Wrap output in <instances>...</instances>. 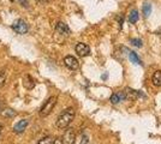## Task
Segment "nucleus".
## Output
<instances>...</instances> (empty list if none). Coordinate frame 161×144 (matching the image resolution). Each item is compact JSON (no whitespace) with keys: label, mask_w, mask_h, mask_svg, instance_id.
<instances>
[{"label":"nucleus","mask_w":161,"mask_h":144,"mask_svg":"<svg viewBox=\"0 0 161 144\" xmlns=\"http://www.w3.org/2000/svg\"><path fill=\"white\" fill-rule=\"evenodd\" d=\"M75 118V109L74 108H66L61 113L60 115L57 119V127L58 129H66L67 126L71 124V121L74 120Z\"/></svg>","instance_id":"obj_1"},{"label":"nucleus","mask_w":161,"mask_h":144,"mask_svg":"<svg viewBox=\"0 0 161 144\" xmlns=\"http://www.w3.org/2000/svg\"><path fill=\"white\" fill-rule=\"evenodd\" d=\"M55 103H57V97H55V96H51L47 101L42 104V107H41V109H40L41 117H43V118L47 117L48 114L53 110Z\"/></svg>","instance_id":"obj_2"},{"label":"nucleus","mask_w":161,"mask_h":144,"mask_svg":"<svg viewBox=\"0 0 161 144\" xmlns=\"http://www.w3.org/2000/svg\"><path fill=\"white\" fill-rule=\"evenodd\" d=\"M12 29L17 34L23 35V34H27L28 33V24L23 19H17L12 24Z\"/></svg>","instance_id":"obj_3"},{"label":"nucleus","mask_w":161,"mask_h":144,"mask_svg":"<svg viewBox=\"0 0 161 144\" xmlns=\"http://www.w3.org/2000/svg\"><path fill=\"white\" fill-rule=\"evenodd\" d=\"M64 64H65V66H66L69 70H78L80 67V64H78V60L72 56V55H66L65 58H64Z\"/></svg>","instance_id":"obj_4"},{"label":"nucleus","mask_w":161,"mask_h":144,"mask_svg":"<svg viewBox=\"0 0 161 144\" xmlns=\"http://www.w3.org/2000/svg\"><path fill=\"white\" fill-rule=\"evenodd\" d=\"M76 141V133L74 129H67L66 132L63 136V144H75Z\"/></svg>","instance_id":"obj_5"},{"label":"nucleus","mask_w":161,"mask_h":144,"mask_svg":"<svg viewBox=\"0 0 161 144\" xmlns=\"http://www.w3.org/2000/svg\"><path fill=\"white\" fill-rule=\"evenodd\" d=\"M75 51H76V53L80 55V56H87V55L90 54V48H89V46L86 45V43H82V42L76 45Z\"/></svg>","instance_id":"obj_6"},{"label":"nucleus","mask_w":161,"mask_h":144,"mask_svg":"<svg viewBox=\"0 0 161 144\" xmlns=\"http://www.w3.org/2000/svg\"><path fill=\"white\" fill-rule=\"evenodd\" d=\"M55 30H57V33L60 35H70L71 33V30H70V28L67 27V24H65L64 22H58V24L55 25Z\"/></svg>","instance_id":"obj_7"},{"label":"nucleus","mask_w":161,"mask_h":144,"mask_svg":"<svg viewBox=\"0 0 161 144\" xmlns=\"http://www.w3.org/2000/svg\"><path fill=\"white\" fill-rule=\"evenodd\" d=\"M28 124H29V121H28L27 119L20 120V121H18V123L14 126V131L16 133H22V132H24L25 129H27Z\"/></svg>","instance_id":"obj_8"},{"label":"nucleus","mask_w":161,"mask_h":144,"mask_svg":"<svg viewBox=\"0 0 161 144\" xmlns=\"http://www.w3.org/2000/svg\"><path fill=\"white\" fill-rule=\"evenodd\" d=\"M125 99H126L125 91H119V93H115V94H113V95L111 96L109 101L113 103V104H117V103H119L120 101L125 100Z\"/></svg>","instance_id":"obj_9"},{"label":"nucleus","mask_w":161,"mask_h":144,"mask_svg":"<svg viewBox=\"0 0 161 144\" xmlns=\"http://www.w3.org/2000/svg\"><path fill=\"white\" fill-rule=\"evenodd\" d=\"M125 94H126V99H131V100H135V99H137L138 96L142 95V93L137 91V90L130 89V88H126V89H125Z\"/></svg>","instance_id":"obj_10"},{"label":"nucleus","mask_w":161,"mask_h":144,"mask_svg":"<svg viewBox=\"0 0 161 144\" xmlns=\"http://www.w3.org/2000/svg\"><path fill=\"white\" fill-rule=\"evenodd\" d=\"M152 82L155 87H161V71H155L153 78H152Z\"/></svg>","instance_id":"obj_11"},{"label":"nucleus","mask_w":161,"mask_h":144,"mask_svg":"<svg viewBox=\"0 0 161 144\" xmlns=\"http://www.w3.org/2000/svg\"><path fill=\"white\" fill-rule=\"evenodd\" d=\"M138 18H140L138 11H137V10H132L131 13H130V17H129V22H130L131 24H135V23H137Z\"/></svg>","instance_id":"obj_12"},{"label":"nucleus","mask_w":161,"mask_h":144,"mask_svg":"<svg viewBox=\"0 0 161 144\" xmlns=\"http://www.w3.org/2000/svg\"><path fill=\"white\" fill-rule=\"evenodd\" d=\"M142 12H143V14H144L146 17H148V16L150 14V12H152V5H150L149 3H146V4L143 5V7H142Z\"/></svg>","instance_id":"obj_13"},{"label":"nucleus","mask_w":161,"mask_h":144,"mask_svg":"<svg viewBox=\"0 0 161 144\" xmlns=\"http://www.w3.org/2000/svg\"><path fill=\"white\" fill-rule=\"evenodd\" d=\"M129 58H130L131 62H135V64H141V60H140L138 55L136 54L135 52H130V53H129Z\"/></svg>","instance_id":"obj_14"},{"label":"nucleus","mask_w":161,"mask_h":144,"mask_svg":"<svg viewBox=\"0 0 161 144\" xmlns=\"http://www.w3.org/2000/svg\"><path fill=\"white\" fill-rule=\"evenodd\" d=\"M54 139H55V138H53V137H45V138H42V139H40L36 144H53Z\"/></svg>","instance_id":"obj_15"},{"label":"nucleus","mask_w":161,"mask_h":144,"mask_svg":"<svg viewBox=\"0 0 161 144\" xmlns=\"http://www.w3.org/2000/svg\"><path fill=\"white\" fill-rule=\"evenodd\" d=\"M1 114L6 118H14L16 115V112H14L12 109H4L1 112Z\"/></svg>","instance_id":"obj_16"},{"label":"nucleus","mask_w":161,"mask_h":144,"mask_svg":"<svg viewBox=\"0 0 161 144\" xmlns=\"http://www.w3.org/2000/svg\"><path fill=\"white\" fill-rule=\"evenodd\" d=\"M131 43L136 47H142V45H143L141 39H131Z\"/></svg>","instance_id":"obj_17"},{"label":"nucleus","mask_w":161,"mask_h":144,"mask_svg":"<svg viewBox=\"0 0 161 144\" xmlns=\"http://www.w3.org/2000/svg\"><path fill=\"white\" fill-rule=\"evenodd\" d=\"M5 81H6V73H5V71H1L0 72V87L4 85Z\"/></svg>","instance_id":"obj_18"},{"label":"nucleus","mask_w":161,"mask_h":144,"mask_svg":"<svg viewBox=\"0 0 161 144\" xmlns=\"http://www.w3.org/2000/svg\"><path fill=\"white\" fill-rule=\"evenodd\" d=\"M88 142H89V138H88L87 135H82L80 138V142H78V144H88Z\"/></svg>","instance_id":"obj_19"},{"label":"nucleus","mask_w":161,"mask_h":144,"mask_svg":"<svg viewBox=\"0 0 161 144\" xmlns=\"http://www.w3.org/2000/svg\"><path fill=\"white\" fill-rule=\"evenodd\" d=\"M18 1H19V4L22 6L29 7V1H28V0H18Z\"/></svg>","instance_id":"obj_20"},{"label":"nucleus","mask_w":161,"mask_h":144,"mask_svg":"<svg viewBox=\"0 0 161 144\" xmlns=\"http://www.w3.org/2000/svg\"><path fill=\"white\" fill-rule=\"evenodd\" d=\"M53 144H63V138H55Z\"/></svg>","instance_id":"obj_21"},{"label":"nucleus","mask_w":161,"mask_h":144,"mask_svg":"<svg viewBox=\"0 0 161 144\" xmlns=\"http://www.w3.org/2000/svg\"><path fill=\"white\" fill-rule=\"evenodd\" d=\"M39 3H47V0H37Z\"/></svg>","instance_id":"obj_22"},{"label":"nucleus","mask_w":161,"mask_h":144,"mask_svg":"<svg viewBox=\"0 0 161 144\" xmlns=\"http://www.w3.org/2000/svg\"><path fill=\"white\" fill-rule=\"evenodd\" d=\"M1 131H3V126L0 125V133H1Z\"/></svg>","instance_id":"obj_23"},{"label":"nucleus","mask_w":161,"mask_h":144,"mask_svg":"<svg viewBox=\"0 0 161 144\" xmlns=\"http://www.w3.org/2000/svg\"><path fill=\"white\" fill-rule=\"evenodd\" d=\"M1 107H3V102L0 101V109H1Z\"/></svg>","instance_id":"obj_24"}]
</instances>
